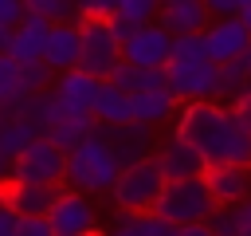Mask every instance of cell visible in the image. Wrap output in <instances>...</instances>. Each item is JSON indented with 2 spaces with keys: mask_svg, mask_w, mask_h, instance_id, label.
<instances>
[{
  "mask_svg": "<svg viewBox=\"0 0 251 236\" xmlns=\"http://www.w3.org/2000/svg\"><path fill=\"white\" fill-rule=\"evenodd\" d=\"M12 47V28H0V55H8Z\"/></svg>",
  "mask_w": 251,
  "mask_h": 236,
  "instance_id": "obj_40",
  "label": "cell"
},
{
  "mask_svg": "<svg viewBox=\"0 0 251 236\" xmlns=\"http://www.w3.org/2000/svg\"><path fill=\"white\" fill-rule=\"evenodd\" d=\"M161 12V0H114V16H126L129 24H153Z\"/></svg>",
  "mask_w": 251,
  "mask_h": 236,
  "instance_id": "obj_28",
  "label": "cell"
},
{
  "mask_svg": "<svg viewBox=\"0 0 251 236\" xmlns=\"http://www.w3.org/2000/svg\"><path fill=\"white\" fill-rule=\"evenodd\" d=\"M27 16L24 0H0V28H20Z\"/></svg>",
  "mask_w": 251,
  "mask_h": 236,
  "instance_id": "obj_31",
  "label": "cell"
},
{
  "mask_svg": "<svg viewBox=\"0 0 251 236\" xmlns=\"http://www.w3.org/2000/svg\"><path fill=\"white\" fill-rule=\"evenodd\" d=\"M24 8H27V16H35V20L51 24V28H59V24H78V20H82L75 0H24Z\"/></svg>",
  "mask_w": 251,
  "mask_h": 236,
  "instance_id": "obj_26",
  "label": "cell"
},
{
  "mask_svg": "<svg viewBox=\"0 0 251 236\" xmlns=\"http://www.w3.org/2000/svg\"><path fill=\"white\" fill-rule=\"evenodd\" d=\"M78 55H82V35H78V24H59L51 28L47 35V51H43V63L51 67V75H67V71H78Z\"/></svg>",
  "mask_w": 251,
  "mask_h": 236,
  "instance_id": "obj_16",
  "label": "cell"
},
{
  "mask_svg": "<svg viewBox=\"0 0 251 236\" xmlns=\"http://www.w3.org/2000/svg\"><path fill=\"white\" fill-rule=\"evenodd\" d=\"M176 236H212L208 224H192V228H176Z\"/></svg>",
  "mask_w": 251,
  "mask_h": 236,
  "instance_id": "obj_39",
  "label": "cell"
},
{
  "mask_svg": "<svg viewBox=\"0 0 251 236\" xmlns=\"http://www.w3.org/2000/svg\"><path fill=\"white\" fill-rule=\"evenodd\" d=\"M165 224L173 228H192V224H208L216 212V201L204 185V177H188V181H165L161 201L153 208Z\"/></svg>",
  "mask_w": 251,
  "mask_h": 236,
  "instance_id": "obj_3",
  "label": "cell"
},
{
  "mask_svg": "<svg viewBox=\"0 0 251 236\" xmlns=\"http://www.w3.org/2000/svg\"><path fill=\"white\" fill-rule=\"evenodd\" d=\"M94 130H98V126H94V118H90V114H71V110H63V114L51 122V130H47L43 138H47L55 149L71 153V149H78Z\"/></svg>",
  "mask_w": 251,
  "mask_h": 236,
  "instance_id": "obj_20",
  "label": "cell"
},
{
  "mask_svg": "<svg viewBox=\"0 0 251 236\" xmlns=\"http://www.w3.org/2000/svg\"><path fill=\"white\" fill-rule=\"evenodd\" d=\"M98 134L106 138V146H110V153L118 157V165H122V169L149 161V157H153V149H157V130L141 126V122H126V126H98Z\"/></svg>",
  "mask_w": 251,
  "mask_h": 236,
  "instance_id": "obj_11",
  "label": "cell"
},
{
  "mask_svg": "<svg viewBox=\"0 0 251 236\" xmlns=\"http://www.w3.org/2000/svg\"><path fill=\"white\" fill-rule=\"evenodd\" d=\"M43 220H47L51 236H94L98 232V208L90 205V197H82L75 189H59V197Z\"/></svg>",
  "mask_w": 251,
  "mask_h": 236,
  "instance_id": "obj_7",
  "label": "cell"
},
{
  "mask_svg": "<svg viewBox=\"0 0 251 236\" xmlns=\"http://www.w3.org/2000/svg\"><path fill=\"white\" fill-rule=\"evenodd\" d=\"M173 134L180 142H188L204 157L208 169H220V165L251 169V134L239 126V118L224 102H188V106H180Z\"/></svg>",
  "mask_w": 251,
  "mask_h": 236,
  "instance_id": "obj_1",
  "label": "cell"
},
{
  "mask_svg": "<svg viewBox=\"0 0 251 236\" xmlns=\"http://www.w3.org/2000/svg\"><path fill=\"white\" fill-rule=\"evenodd\" d=\"M47 35H51V24H43V20H35V16H24V24L12 28V47H8V55H12L20 67L43 63Z\"/></svg>",
  "mask_w": 251,
  "mask_h": 236,
  "instance_id": "obj_17",
  "label": "cell"
},
{
  "mask_svg": "<svg viewBox=\"0 0 251 236\" xmlns=\"http://www.w3.org/2000/svg\"><path fill=\"white\" fill-rule=\"evenodd\" d=\"M16 224H20V216L4 205V197H0V236H12L16 232Z\"/></svg>",
  "mask_w": 251,
  "mask_h": 236,
  "instance_id": "obj_37",
  "label": "cell"
},
{
  "mask_svg": "<svg viewBox=\"0 0 251 236\" xmlns=\"http://www.w3.org/2000/svg\"><path fill=\"white\" fill-rule=\"evenodd\" d=\"M231 114H235V118H239V126L251 134V90H247L239 102H231Z\"/></svg>",
  "mask_w": 251,
  "mask_h": 236,
  "instance_id": "obj_35",
  "label": "cell"
},
{
  "mask_svg": "<svg viewBox=\"0 0 251 236\" xmlns=\"http://www.w3.org/2000/svg\"><path fill=\"white\" fill-rule=\"evenodd\" d=\"M12 236H51V228H47L43 216H20V224H16Z\"/></svg>",
  "mask_w": 251,
  "mask_h": 236,
  "instance_id": "obj_32",
  "label": "cell"
},
{
  "mask_svg": "<svg viewBox=\"0 0 251 236\" xmlns=\"http://www.w3.org/2000/svg\"><path fill=\"white\" fill-rule=\"evenodd\" d=\"M118 173H122L118 157L110 153L106 138L94 130L78 149H71V153H67L63 185H67V189H75V193H82V197H98V193H110V189H114Z\"/></svg>",
  "mask_w": 251,
  "mask_h": 236,
  "instance_id": "obj_2",
  "label": "cell"
},
{
  "mask_svg": "<svg viewBox=\"0 0 251 236\" xmlns=\"http://www.w3.org/2000/svg\"><path fill=\"white\" fill-rule=\"evenodd\" d=\"M165 90L180 106L216 102V67L212 63H169L165 67Z\"/></svg>",
  "mask_w": 251,
  "mask_h": 236,
  "instance_id": "obj_8",
  "label": "cell"
},
{
  "mask_svg": "<svg viewBox=\"0 0 251 236\" xmlns=\"http://www.w3.org/2000/svg\"><path fill=\"white\" fill-rule=\"evenodd\" d=\"M204 8H208L212 20H220V16H235V12H239L235 0H204Z\"/></svg>",
  "mask_w": 251,
  "mask_h": 236,
  "instance_id": "obj_36",
  "label": "cell"
},
{
  "mask_svg": "<svg viewBox=\"0 0 251 236\" xmlns=\"http://www.w3.org/2000/svg\"><path fill=\"white\" fill-rule=\"evenodd\" d=\"M227 216H231V236H251V197L227 208Z\"/></svg>",
  "mask_w": 251,
  "mask_h": 236,
  "instance_id": "obj_30",
  "label": "cell"
},
{
  "mask_svg": "<svg viewBox=\"0 0 251 236\" xmlns=\"http://www.w3.org/2000/svg\"><path fill=\"white\" fill-rule=\"evenodd\" d=\"M0 197H4V205H8L16 216H47L51 205H55V197H59V189H43V185H20V181H12L8 189H0Z\"/></svg>",
  "mask_w": 251,
  "mask_h": 236,
  "instance_id": "obj_19",
  "label": "cell"
},
{
  "mask_svg": "<svg viewBox=\"0 0 251 236\" xmlns=\"http://www.w3.org/2000/svg\"><path fill=\"white\" fill-rule=\"evenodd\" d=\"M204 51H208L212 67L239 63L251 51V31L239 24V16H220V20H212L204 28Z\"/></svg>",
  "mask_w": 251,
  "mask_h": 236,
  "instance_id": "obj_10",
  "label": "cell"
},
{
  "mask_svg": "<svg viewBox=\"0 0 251 236\" xmlns=\"http://www.w3.org/2000/svg\"><path fill=\"white\" fill-rule=\"evenodd\" d=\"M106 20H110V31L118 35V43H126V39H129V35L137 31V24H129L126 16H106Z\"/></svg>",
  "mask_w": 251,
  "mask_h": 236,
  "instance_id": "obj_34",
  "label": "cell"
},
{
  "mask_svg": "<svg viewBox=\"0 0 251 236\" xmlns=\"http://www.w3.org/2000/svg\"><path fill=\"white\" fill-rule=\"evenodd\" d=\"M157 24L176 39V35H204V28L212 24V16H208L204 0H173V4H161Z\"/></svg>",
  "mask_w": 251,
  "mask_h": 236,
  "instance_id": "obj_15",
  "label": "cell"
},
{
  "mask_svg": "<svg viewBox=\"0 0 251 236\" xmlns=\"http://www.w3.org/2000/svg\"><path fill=\"white\" fill-rule=\"evenodd\" d=\"M35 138H43V134H39V126H35L31 118L20 114V106H4V110H0V153H4L8 161H16Z\"/></svg>",
  "mask_w": 251,
  "mask_h": 236,
  "instance_id": "obj_18",
  "label": "cell"
},
{
  "mask_svg": "<svg viewBox=\"0 0 251 236\" xmlns=\"http://www.w3.org/2000/svg\"><path fill=\"white\" fill-rule=\"evenodd\" d=\"M78 35H82V55H78V71L94 75V79H110V71L122 63V43L110 31L106 16H82L78 20Z\"/></svg>",
  "mask_w": 251,
  "mask_h": 236,
  "instance_id": "obj_5",
  "label": "cell"
},
{
  "mask_svg": "<svg viewBox=\"0 0 251 236\" xmlns=\"http://www.w3.org/2000/svg\"><path fill=\"white\" fill-rule=\"evenodd\" d=\"M20 98H27L24 67H20L12 55H0V110H4V106H16Z\"/></svg>",
  "mask_w": 251,
  "mask_h": 236,
  "instance_id": "obj_27",
  "label": "cell"
},
{
  "mask_svg": "<svg viewBox=\"0 0 251 236\" xmlns=\"http://www.w3.org/2000/svg\"><path fill=\"white\" fill-rule=\"evenodd\" d=\"M110 87H118L122 94H145V90H165V71H145V67H129L126 59L110 71V79H106Z\"/></svg>",
  "mask_w": 251,
  "mask_h": 236,
  "instance_id": "obj_22",
  "label": "cell"
},
{
  "mask_svg": "<svg viewBox=\"0 0 251 236\" xmlns=\"http://www.w3.org/2000/svg\"><path fill=\"white\" fill-rule=\"evenodd\" d=\"M204 185H208L216 208H235L239 201L251 197V169H243V165H220V169L204 173Z\"/></svg>",
  "mask_w": 251,
  "mask_h": 236,
  "instance_id": "obj_14",
  "label": "cell"
},
{
  "mask_svg": "<svg viewBox=\"0 0 251 236\" xmlns=\"http://www.w3.org/2000/svg\"><path fill=\"white\" fill-rule=\"evenodd\" d=\"M161 189H165V173H161L157 157H149V161L118 173L110 201L118 205V212H153L157 201H161Z\"/></svg>",
  "mask_w": 251,
  "mask_h": 236,
  "instance_id": "obj_4",
  "label": "cell"
},
{
  "mask_svg": "<svg viewBox=\"0 0 251 236\" xmlns=\"http://www.w3.org/2000/svg\"><path fill=\"white\" fill-rule=\"evenodd\" d=\"M78 16H114V0H75Z\"/></svg>",
  "mask_w": 251,
  "mask_h": 236,
  "instance_id": "obj_33",
  "label": "cell"
},
{
  "mask_svg": "<svg viewBox=\"0 0 251 236\" xmlns=\"http://www.w3.org/2000/svg\"><path fill=\"white\" fill-rule=\"evenodd\" d=\"M63 173H67V153L55 149L47 138H35V142L12 161V181H20V185L63 189Z\"/></svg>",
  "mask_w": 251,
  "mask_h": 236,
  "instance_id": "obj_6",
  "label": "cell"
},
{
  "mask_svg": "<svg viewBox=\"0 0 251 236\" xmlns=\"http://www.w3.org/2000/svg\"><path fill=\"white\" fill-rule=\"evenodd\" d=\"M161 4H173V0H161Z\"/></svg>",
  "mask_w": 251,
  "mask_h": 236,
  "instance_id": "obj_44",
  "label": "cell"
},
{
  "mask_svg": "<svg viewBox=\"0 0 251 236\" xmlns=\"http://www.w3.org/2000/svg\"><path fill=\"white\" fill-rule=\"evenodd\" d=\"M157 165H161V173H165V181H188V177H204L208 173V165H204V157L188 146V142H180L176 134L173 138H165L161 146H157Z\"/></svg>",
  "mask_w": 251,
  "mask_h": 236,
  "instance_id": "obj_12",
  "label": "cell"
},
{
  "mask_svg": "<svg viewBox=\"0 0 251 236\" xmlns=\"http://www.w3.org/2000/svg\"><path fill=\"white\" fill-rule=\"evenodd\" d=\"M102 236H176V228L165 224L157 212H118L110 232Z\"/></svg>",
  "mask_w": 251,
  "mask_h": 236,
  "instance_id": "obj_24",
  "label": "cell"
},
{
  "mask_svg": "<svg viewBox=\"0 0 251 236\" xmlns=\"http://www.w3.org/2000/svg\"><path fill=\"white\" fill-rule=\"evenodd\" d=\"M169 63H208L204 35H176V39H173V55H169Z\"/></svg>",
  "mask_w": 251,
  "mask_h": 236,
  "instance_id": "obj_29",
  "label": "cell"
},
{
  "mask_svg": "<svg viewBox=\"0 0 251 236\" xmlns=\"http://www.w3.org/2000/svg\"><path fill=\"white\" fill-rule=\"evenodd\" d=\"M235 16H239V24H243V28H247V31H251V4H247V8H243V12H235Z\"/></svg>",
  "mask_w": 251,
  "mask_h": 236,
  "instance_id": "obj_41",
  "label": "cell"
},
{
  "mask_svg": "<svg viewBox=\"0 0 251 236\" xmlns=\"http://www.w3.org/2000/svg\"><path fill=\"white\" fill-rule=\"evenodd\" d=\"M98 90H102V79H94V75H86V71H67V75H59V79L51 83V94H55L59 106L71 110V114H90Z\"/></svg>",
  "mask_w": 251,
  "mask_h": 236,
  "instance_id": "obj_13",
  "label": "cell"
},
{
  "mask_svg": "<svg viewBox=\"0 0 251 236\" xmlns=\"http://www.w3.org/2000/svg\"><path fill=\"white\" fill-rule=\"evenodd\" d=\"M94 236H102V232H94Z\"/></svg>",
  "mask_w": 251,
  "mask_h": 236,
  "instance_id": "obj_45",
  "label": "cell"
},
{
  "mask_svg": "<svg viewBox=\"0 0 251 236\" xmlns=\"http://www.w3.org/2000/svg\"><path fill=\"white\" fill-rule=\"evenodd\" d=\"M94 126H126L133 122V106H129V94H122L118 87L102 83L98 98H94V110H90Z\"/></svg>",
  "mask_w": 251,
  "mask_h": 236,
  "instance_id": "obj_23",
  "label": "cell"
},
{
  "mask_svg": "<svg viewBox=\"0 0 251 236\" xmlns=\"http://www.w3.org/2000/svg\"><path fill=\"white\" fill-rule=\"evenodd\" d=\"M169 55H173V35L153 20V24H141L126 43H122V59L129 67H145V71H165L169 67Z\"/></svg>",
  "mask_w": 251,
  "mask_h": 236,
  "instance_id": "obj_9",
  "label": "cell"
},
{
  "mask_svg": "<svg viewBox=\"0 0 251 236\" xmlns=\"http://www.w3.org/2000/svg\"><path fill=\"white\" fill-rule=\"evenodd\" d=\"M247 4H251V0H235V8H239V12H243V8H247Z\"/></svg>",
  "mask_w": 251,
  "mask_h": 236,
  "instance_id": "obj_43",
  "label": "cell"
},
{
  "mask_svg": "<svg viewBox=\"0 0 251 236\" xmlns=\"http://www.w3.org/2000/svg\"><path fill=\"white\" fill-rule=\"evenodd\" d=\"M243 67H247V75H251V51H247V55H243Z\"/></svg>",
  "mask_w": 251,
  "mask_h": 236,
  "instance_id": "obj_42",
  "label": "cell"
},
{
  "mask_svg": "<svg viewBox=\"0 0 251 236\" xmlns=\"http://www.w3.org/2000/svg\"><path fill=\"white\" fill-rule=\"evenodd\" d=\"M129 106H133V122H141V126H149V130H157L161 122L176 118V110H180V102H176L169 90H145V94H133Z\"/></svg>",
  "mask_w": 251,
  "mask_h": 236,
  "instance_id": "obj_21",
  "label": "cell"
},
{
  "mask_svg": "<svg viewBox=\"0 0 251 236\" xmlns=\"http://www.w3.org/2000/svg\"><path fill=\"white\" fill-rule=\"evenodd\" d=\"M8 185H12V161L0 153V189H8Z\"/></svg>",
  "mask_w": 251,
  "mask_h": 236,
  "instance_id": "obj_38",
  "label": "cell"
},
{
  "mask_svg": "<svg viewBox=\"0 0 251 236\" xmlns=\"http://www.w3.org/2000/svg\"><path fill=\"white\" fill-rule=\"evenodd\" d=\"M247 90H251V75H247L243 59H239V63H224V67H216V102L231 106V102H239Z\"/></svg>",
  "mask_w": 251,
  "mask_h": 236,
  "instance_id": "obj_25",
  "label": "cell"
}]
</instances>
